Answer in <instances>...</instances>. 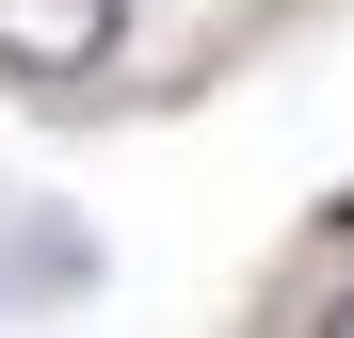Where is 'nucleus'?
I'll use <instances>...</instances> for the list:
<instances>
[{"mask_svg":"<svg viewBox=\"0 0 354 338\" xmlns=\"http://www.w3.org/2000/svg\"><path fill=\"white\" fill-rule=\"evenodd\" d=\"M113 48H129V0H0V81L32 97H81Z\"/></svg>","mask_w":354,"mask_h":338,"instance_id":"nucleus-1","label":"nucleus"}]
</instances>
